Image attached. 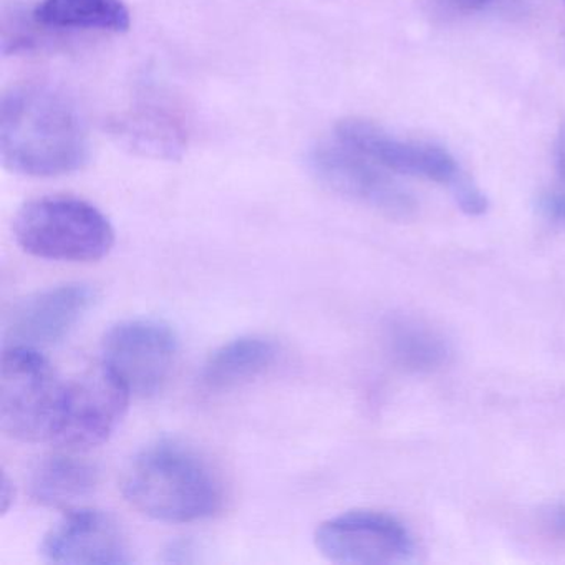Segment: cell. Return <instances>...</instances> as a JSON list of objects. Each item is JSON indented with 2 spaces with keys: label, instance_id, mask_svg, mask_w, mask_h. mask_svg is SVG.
<instances>
[{
  "label": "cell",
  "instance_id": "d6986e66",
  "mask_svg": "<svg viewBox=\"0 0 565 565\" xmlns=\"http://www.w3.org/2000/svg\"><path fill=\"white\" fill-rule=\"evenodd\" d=\"M537 211L545 220L565 224V191H548L541 194Z\"/></svg>",
  "mask_w": 565,
  "mask_h": 565
},
{
  "label": "cell",
  "instance_id": "277c9868",
  "mask_svg": "<svg viewBox=\"0 0 565 565\" xmlns=\"http://www.w3.org/2000/svg\"><path fill=\"white\" fill-rule=\"evenodd\" d=\"M67 382L41 350L6 347L0 369V428L25 443H54Z\"/></svg>",
  "mask_w": 565,
  "mask_h": 565
},
{
  "label": "cell",
  "instance_id": "52a82bcc",
  "mask_svg": "<svg viewBox=\"0 0 565 565\" xmlns=\"http://www.w3.org/2000/svg\"><path fill=\"white\" fill-rule=\"evenodd\" d=\"M131 393L104 365L67 382L55 445L87 451L110 439L127 415Z\"/></svg>",
  "mask_w": 565,
  "mask_h": 565
},
{
  "label": "cell",
  "instance_id": "2e32d148",
  "mask_svg": "<svg viewBox=\"0 0 565 565\" xmlns=\"http://www.w3.org/2000/svg\"><path fill=\"white\" fill-rule=\"evenodd\" d=\"M124 137L138 150L151 151L157 157H174L183 148V138L173 118L157 110L140 111L125 121Z\"/></svg>",
  "mask_w": 565,
  "mask_h": 565
},
{
  "label": "cell",
  "instance_id": "44dd1931",
  "mask_svg": "<svg viewBox=\"0 0 565 565\" xmlns=\"http://www.w3.org/2000/svg\"><path fill=\"white\" fill-rule=\"evenodd\" d=\"M489 2H492V0H449V4L465 12L481 11Z\"/></svg>",
  "mask_w": 565,
  "mask_h": 565
},
{
  "label": "cell",
  "instance_id": "ffe728a7",
  "mask_svg": "<svg viewBox=\"0 0 565 565\" xmlns=\"http://www.w3.org/2000/svg\"><path fill=\"white\" fill-rule=\"evenodd\" d=\"M555 160H557L558 173L565 180V124L558 131L557 145H555Z\"/></svg>",
  "mask_w": 565,
  "mask_h": 565
},
{
  "label": "cell",
  "instance_id": "ac0fdd59",
  "mask_svg": "<svg viewBox=\"0 0 565 565\" xmlns=\"http://www.w3.org/2000/svg\"><path fill=\"white\" fill-rule=\"evenodd\" d=\"M541 529L552 541L565 544V502L547 505L541 512Z\"/></svg>",
  "mask_w": 565,
  "mask_h": 565
},
{
  "label": "cell",
  "instance_id": "7a4b0ae2",
  "mask_svg": "<svg viewBox=\"0 0 565 565\" xmlns=\"http://www.w3.org/2000/svg\"><path fill=\"white\" fill-rule=\"evenodd\" d=\"M124 494L141 514L170 524L213 518L224 501L223 486L210 462L173 439L151 443L131 459Z\"/></svg>",
  "mask_w": 565,
  "mask_h": 565
},
{
  "label": "cell",
  "instance_id": "30bf717a",
  "mask_svg": "<svg viewBox=\"0 0 565 565\" xmlns=\"http://www.w3.org/2000/svg\"><path fill=\"white\" fill-rule=\"evenodd\" d=\"M97 292L88 284L51 287L15 303L4 322L6 347L54 345L64 340L94 307Z\"/></svg>",
  "mask_w": 565,
  "mask_h": 565
},
{
  "label": "cell",
  "instance_id": "9a60e30c",
  "mask_svg": "<svg viewBox=\"0 0 565 565\" xmlns=\"http://www.w3.org/2000/svg\"><path fill=\"white\" fill-rule=\"evenodd\" d=\"M386 349L406 372L429 373L441 369L451 356L448 340L422 320L398 317L386 327Z\"/></svg>",
  "mask_w": 565,
  "mask_h": 565
},
{
  "label": "cell",
  "instance_id": "3957f363",
  "mask_svg": "<svg viewBox=\"0 0 565 565\" xmlns=\"http://www.w3.org/2000/svg\"><path fill=\"white\" fill-rule=\"evenodd\" d=\"M14 236L25 253L58 263H95L115 244L108 217L88 201L65 194L25 203L15 216Z\"/></svg>",
  "mask_w": 565,
  "mask_h": 565
},
{
  "label": "cell",
  "instance_id": "8fae6325",
  "mask_svg": "<svg viewBox=\"0 0 565 565\" xmlns=\"http://www.w3.org/2000/svg\"><path fill=\"white\" fill-rule=\"evenodd\" d=\"M45 562L64 565H124L131 555L127 539L111 515L92 508L67 509L64 518L44 535Z\"/></svg>",
  "mask_w": 565,
  "mask_h": 565
},
{
  "label": "cell",
  "instance_id": "4fadbf2b",
  "mask_svg": "<svg viewBox=\"0 0 565 565\" xmlns=\"http://www.w3.org/2000/svg\"><path fill=\"white\" fill-rule=\"evenodd\" d=\"M98 484V471L92 462L75 456H49L31 476V495L45 508H77Z\"/></svg>",
  "mask_w": 565,
  "mask_h": 565
},
{
  "label": "cell",
  "instance_id": "7402d4cb",
  "mask_svg": "<svg viewBox=\"0 0 565 565\" xmlns=\"http://www.w3.org/2000/svg\"><path fill=\"white\" fill-rule=\"evenodd\" d=\"M12 488L11 481H9L8 476L4 475V479H2V512L9 511V502L14 499V494H9V489Z\"/></svg>",
  "mask_w": 565,
  "mask_h": 565
},
{
  "label": "cell",
  "instance_id": "5b68a950",
  "mask_svg": "<svg viewBox=\"0 0 565 565\" xmlns=\"http://www.w3.org/2000/svg\"><path fill=\"white\" fill-rule=\"evenodd\" d=\"M309 167L313 177L333 193L390 220L405 221L416 213L415 198L396 180V174L332 134L310 150Z\"/></svg>",
  "mask_w": 565,
  "mask_h": 565
},
{
  "label": "cell",
  "instance_id": "8992f818",
  "mask_svg": "<svg viewBox=\"0 0 565 565\" xmlns=\"http://www.w3.org/2000/svg\"><path fill=\"white\" fill-rule=\"evenodd\" d=\"M177 355V333L157 319L124 320L108 330L102 343V363L141 398L163 390Z\"/></svg>",
  "mask_w": 565,
  "mask_h": 565
},
{
  "label": "cell",
  "instance_id": "9c48e42d",
  "mask_svg": "<svg viewBox=\"0 0 565 565\" xmlns=\"http://www.w3.org/2000/svg\"><path fill=\"white\" fill-rule=\"evenodd\" d=\"M330 134L396 177L422 178L449 190L466 177L445 148L396 137L369 120L340 121Z\"/></svg>",
  "mask_w": 565,
  "mask_h": 565
},
{
  "label": "cell",
  "instance_id": "7c38bea8",
  "mask_svg": "<svg viewBox=\"0 0 565 565\" xmlns=\"http://www.w3.org/2000/svg\"><path fill=\"white\" fill-rule=\"evenodd\" d=\"M41 28L124 34L131 15L124 0H41L32 12Z\"/></svg>",
  "mask_w": 565,
  "mask_h": 565
},
{
  "label": "cell",
  "instance_id": "ba28073f",
  "mask_svg": "<svg viewBox=\"0 0 565 565\" xmlns=\"http://www.w3.org/2000/svg\"><path fill=\"white\" fill-rule=\"evenodd\" d=\"M327 561L350 565H393L412 561L415 542L408 529L375 511H352L322 522L313 534Z\"/></svg>",
  "mask_w": 565,
  "mask_h": 565
},
{
  "label": "cell",
  "instance_id": "6da1fadb",
  "mask_svg": "<svg viewBox=\"0 0 565 565\" xmlns=\"http://www.w3.org/2000/svg\"><path fill=\"white\" fill-rule=\"evenodd\" d=\"M0 157L12 173L55 178L81 170L90 141L71 100L47 85L12 87L0 107Z\"/></svg>",
  "mask_w": 565,
  "mask_h": 565
},
{
  "label": "cell",
  "instance_id": "e0dca14e",
  "mask_svg": "<svg viewBox=\"0 0 565 565\" xmlns=\"http://www.w3.org/2000/svg\"><path fill=\"white\" fill-rule=\"evenodd\" d=\"M451 191L456 203L469 216H479L488 210V200L468 177L462 178Z\"/></svg>",
  "mask_w": 565,
  "mask_h": 565
},
{
  "label": "cell",
  "instance_id": "5bb4252c",
  "mask_svg": "<svg viewBox=\"0 0 565 565\" xmlns=\"http://www.w3.org/2000/svg\"><path fill=\"white\" fill-rule=\"evenodd\" d=\"M276 342L266 337H241L224 343L204 363L203 383L211 390H230L263 375L276 362Z\"/></svg>",
  "mask_w": 565,
  "mask_h": 565
}]
</instances>
